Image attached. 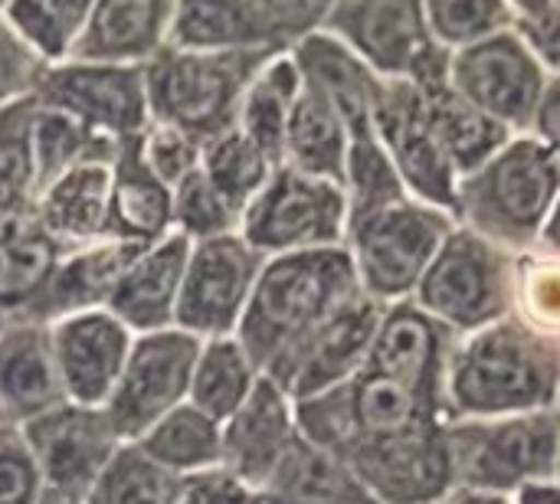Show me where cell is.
Here are the masks:
<instances>
[{"mask_svg": "<svg viewBox=\"0 0 560 504\" xmlns=\"http://www.w3.org/2000/svg\"><path fill=\"white\" fill-rule=\"evenodd\" d=\"M358 292L361 285L348 246L269 256L236 338L256 367L285 387L315 335Z\"/></svg>", "mask_w": 560, "mask_h": 504, "instance_id": "6da1fadb", "label": "cell"}, {"mask_svg": "<svg viewBox=\"0 0 560 504\" xmlns=\"http://www.w3.org/2000/svg\"><path fill=\"white\" fill-rule=\"evenodd\" d=\"M285 49H197L164 43L144 62L151 121L171 125L200 144L236 128L256 72Z\"/></svg>", "mask_w": 560, "mask_h": 504, "instance_id": "7a4b0ae2", "label": "cell"}, {"mask_svg": "<svg viewBox=\"0 0 560 504\" xmlns=\"http://www.w3.org/2000/svg\"><path fill=\"white\" fill-rule=\"evenodd\" d=\"M322 30L384 79L420 89L450 82L453 52L433 39L423 0H331Z\"/></svg>", "mask_w": 560, "mask_h": 504, "instance_id": "3957f363", "label": "cell"}, {"mask_svg": "<svg viewBox=\"0 0 560 504\" xmlns=\"http://www.w3.org/2000/svg\"><path fill=\"white\" fill-rule=\"evenodd\" d=\"M348 197L345 187L325 177L279 164L266 187L240 216V236L259 256H289L308 249L345 246Z\"/></svg>", "mask_w": 560, "mask_h": 504, "instance_id": "277c9868", "label": "cell"}, {"mask_svg": "<svg viewBox=\"0 0 560 504\" xmlns=\"http://www.w3.org/2000/svg\"><path fill=\"white\" fill-rule=\"evenodd\" d=\"M560 197V157L538 138H518L456 187V200L476 223L509 236L541 226Z\"/></svg>", "mask_w": 560, "mask_h": 504, "instance_id": "5b68a950", "label": "cell"}, {"mask_svg": "<svg viewBox=\"0 0 560 504\" xmlns=\"http://www.w3.org/2000/svg\"><path fill=\"white\" fill-rule=\"evenodd\" d=\"M331 0H174L167 43L197 49H292L322 30Z\"/></svg>", "mask_w": 560, "mask_h": 504, "instance_id": "8992f818", "label": "cell"}, {"mask_svg": "<svg viewBox=\"0 0 560 504\" xmlns=\"http://www.w3.org/2000/svg\"><path fill=\"white\" fill-rule=\"evenodd\" d=\"M20 436L39 469L46 504L85 502L121 446L102 407L69 400L20 426Z\"/></svg>", "mask_w": 560, "mask_h": 504, "instance_id": "52a82bcc", "label": "cell"}, {"mask_svg": "<svg viewBox=\"0 0 560 504\" xmlns=\"http://www.w3.org/2000/svg\"><path fill=\"white\" fill-rule=\"evenodd\" d=\"M197 351L200 338L180 328L135 335L121 377L102 407L121 443L141 439L158 420L187 403Z\"/></svg>", "mask_w": 560, "mask_h": 504, "instance_id": "ba28073f", "label": "cell"}, {"mask_svg": "<svg viewBox=\"0 0 560 504\" xmlns=\"http://www.w3.org/2000/svg\"><path fill=\"white\" fill-rule=\"evenodd\" d=\"M33 98L112 141L138 138L151 125L144 62L59 59L49 66Z\"/></svg>", "mask_w": 560, "mask_h": 504, "instance_id": "9c48e42d", "label": "cell"}, {"mask_svg": "<svg viewBox=\"0 0 560 504\" xmlns=\"http://www.w3.org/2000/svg\"><path fill=\"white\" fill-rule=\"evenodd\" d=\"M262 262L266 256H259L240 233L190 243L177 328L200 341L236 335Z\"/></svg>", "mask_w": 560, "mask_h": 504, "instance_id": "30bf717a", "label": "cell"}, {"mask_svg": "<svg viewBox=\"0 0 560 504\" xmlns=\"http://www.w3.org/2000/svg\"><path fill=\"white\" fill-rule=\"evenodd\" d=\"M450 85L505 128H528L535 125L548 69L512 26L456 49Z\"/></svg>", "mask_w": 560, "mask_h": 504, "instance_id": "8fae6325", "label": "cell"}, {"mask_svg": "<svg viewBox=\"0 0 560 504\" xmlns=\"http://www.w3.org/2000/svg\"><path fill=\"white\" fill-rule=\"evenodd\" d=\"M446 223L417 207V203H390L368 216L348 223L345 239H351V262L358 272V285L364 295H400L410 289L423 266L433 259Z\"/></svg>", "mask_w": 560, "mask_h": 504, "instance_id": "7c38bea8", "label": "cell"}, {"mask_svg": "<svg viewBox=\"0 0 560 504\" xmlns=\"http://www.w3.org/2000/svg\"><path fill=\"white\" fill-rule=\"evenodd\" d=\"M374 131L390 154L404 187L440 207H459L456 171L430 131L427 95L420 85H413L410 79L381 75L374 98Z\"/></svg>", "mask_w": 560, "mask_h": 504, "instance_id": "4fadbf2b", "label": "cell"}, {"mask_svg": "<svg viewBox=\"0 0 560 504\" xmlns=\"http://www.w3.org/2000/svg\"><path fill=\"white\" fill-rule=\"evenodd\" d=\"M135 335L108 312H75L49 321V344L62 394L79 407H105L128 361Z\"/></svg>", "mask_w": 560, "mask_h": 504, "instance_id": "5bb4252c", "label": "cell"}, {"mask_svg": "<svg viewBox=\"0 0 560 504\" xmlns=\"http://www.w3.org/2000/svg\"><path fill=\"white\" fill-rule=\"evenodd\" d=\"M223 436V459L220 469L240 479L249 489H262L282 456L299 439V417L295 400L285 387H279L272 377H259L256 390L246 397V403L220 423Z\"/></svg>", "mask_w": 560, "mask_h": 504, "instance_id": "9a60e30c", "label": "cell"}, {"mask_svg": "<svg viewBox=\"0 0 560 504\" xmlns=\"http://www.w3.org/2000/svg\"><path fill=\"white\" fill-rule=\"evenodd\" d=\"M187 256H190V239L180 233H167L164 239L144 246L118 279L105 308L131 335L177 328V302H180Z\"/></svg>", "mask_w": 560, "mask_h": 504, "instance_id": "2e32d148", "label": "cell"}, {"mask_svg": "<svg viewBox=\"0 0 560 504\" xmlns=\"http://www.w3.org/2000/svg\"><path fill=\"white\" fill-rule=\"evenodd\" d=\"M377 328H381V315L374 298L358 292L305 348L302 361L295 364L285 384L289 397L299 403L354 380L368 367V354L374 348Z\"/></svg>", "mask_w": 560, "mask_h": 504, "instance_id": "e0dca14e", "label": "cell"}, {"mask_svg": "<svg viewBox=\"0 0 560 504\" xmlns=\"http://www.w3.org/2000/svg\"><path fill=\"white\" fill-rule=\"evenodd\" d=\"M66 249L39 226L36 210L0 220V328L46 321V295Z\"/></svg>", "mask_w": 560, "mask_h": 504, "instance_id": "ac0fdd59", "label": "cell"}, {"mask_svg": "<svg viewBox=\"0 0 560 504\" xmlns=\"http://www.w3.org/2000/svg\"><path fill=\"white\" fill-rule=\"evenodd\" d=\"M66 403L46 321L0 328V423L10 430Z\"/></svg>", "mask_w": 560, "mask_h": 504, "instance_id": "d6986e66", "label": "cell"}, {"mask_svg": "<svg viewBox=\"0 0 560 504\" xmlns=\"http://www.w3.org/2000/svg\"><path fill=\"white\" fill-rule=\"evenodd\" d=\"M453 387L463 407L486 413L528 407L545 390L535 354L512 331L482 338L459 364Z\"/></svg>", "mask_w": 560, "mask_h": 504, "instance_id": "ffe728a7", "label": "cell"}, {"mask_svg": "<svg viewBox=\"0 0 560 504\" xmlns=\"http://www.w3.org/2000/svg\"><path fill=\"white\" fill-rule=\"evenodd\" d=\"M174 0H98L66 59L148 62L171 33Z\"/></svg>", "mask_w": 560, "mask_h": 504, "instance_id": "44dd1931", "label": "cell"}, {"mask_svg": "<svg viewBox=\"0 0 560 504\" xmlns=\"http://www.w3.org/2000/svg\"><path fill=\"white\" fill-rule=\"evenodd\" d=\"M292 59L299 62V72L305 82H312L318 92L328 95V102L345 118L348 138L377 134L374 131V98L381 75L361 62L341 39L328 36L325 30L308 33L292 49Z\"/></svg>", "mask_w": 560, "mask_h": 504, "instance_id": "7402d4cb", "label": "cell"}, {"mask_svg": "<svg viewBox=\"0 0 560 504\" xmlns=\"http://www.w3.org/2000/svg\"><path fill=\"white\" fill-rule=\"evenodd\" d=\"M174 233L171 187L144 164L138 138L118 144L112 157V194H108V239L131 246H151Z\"/></svg>", "mask_w": 560, "mask_h": 504, "instance_id": "603a6c76", "label": "cell"}, {"mask_svg": "<svg viewBox=\"0 0 560 504\" xmlns=\"http://www.w3.org/2000/svg\"><path fill=\"white\" fill-rule=\"evenodd\" d=\"M108 194L112 161L79 164L36 194V220L66 253L98 243L108 233Z\"/></svg>", "mask_w": 560, "mask_h": 504, "instance_id": "cb8c5ba5", "label": "cell"}, {"mask_svg": "<svg viewBox=\"0 0 560 504\" xmlns=\"http://www.w3.org/2000/svg\"><path fill=\"white\" fill-rule=\"evenodd\" d=\"M259 504H377V499L335 453L299 430V439L259 489Z\"/></svg>", "mask_w": 560, "mask_h": 504, "instance_id": "d4e9b609", "label": "cell"}, {"mask_svg": "<svg viewBox=\"0 0 560 504\" xmlns=\"http://www.w3.org/2000/svg\"><path fill=\"white\" fill-rule=\"evenodd\" d=\"M492 298H495L492 253L469 233L453 236L423 279V302L433 312L469 325L489 315Z\"/></svg>", "mask_w": 560, "mask_h": 504, "instance_id": "484cf974", "label": "cell"}, {"mask_svg": "<svg viewBox=\"0 0 560 504\" xmlns=\"http://www.w3.org/2000/svg\"><path fill=\"white\" fill-rule=\"evenodd\" d=\"M144 246H131L121 239H98L79 249H69L52 276L49 295H46V325L75 312H95L105 308L118 279L131 266V259Z\"/></svg>", "mask_w": 560, "mask_h": 504, "instance_id": "4316f807", "label": "cell"}, {"mask_svg": "<svg viewBox=\"0 0 560 504\" xmlns=\"http://www.w3.org/2000/svg\"><path fill=\"white\" fill-rule=\"evenodd\" d=\"M348 128L338 108L328 102L325 92H318L312 82L302 79L299 98L292 105L289 125H285V144H282V164L325 177L345 187V164H348Z\"/></svg>", "mask_w": 560, "mask_h": 504, "instance_id": "83f0119b", "label": "cell"}, {"mask_svg": "<svg viewBox=\"0 0 560 504\" xmlns=\"http://www.w3.org/2000/svg\"><path fill=\"white\" fill-rule=\"evenodd\" d=\"M423 95H427L430 131L456 174L469 177L509 144V128L489 118L469 98H463L450 82L436 89H423Z\"/></svg>", "mask_w": 560, "mask_h": 504, "instance_id": "f1b7e54d", "label": "cell"}, {"mask_svg": "<svg viewBox=\"0 0 560 504\" xmlns=\"http://www.w3.org/2000/svg\"><path fill=\"white\" fill-rule=\"evenodd\" d=\"M259 377H262V371L246 354V348L240 344L236 335L200 341L194 374H190L187 403L197 407L200 413L213 417L217 423H223L246 403V397L256 390Z\"/></svg>", "mask_w": 560, "mask_h": 504, "instance_id": "f546056e", "label": "cell"}, {"mask_svg": "<svg viewBox=\"0 0 560 504\" xmlns=\"http://www.w3.org/2000/svg\"><path fill=\"white\" fill-rule=\"evenodd\" d=\"M135 446L177 479H194V476L213 472V469H220V459H223L220 423L190 403H184V407L171 410L164 420H158L141 439H135Z\"/></svg>", "mask_w": 560, "mask_h": 504, "instance_id": "4dcf8cb0", "label": "cell"}, {"mask_svg": "<svg viewBox=\"0 0 560 504\" xmlns=\"http://www.w3.org/2000/svg\"><path fill=\"white\" fill-rule=\"evenodd\" d=\"M302 89V72L292 52H276L249 82L236 128L259 148L266 151L276 164H282V144H285V125L292 115V105Z\"/></svg>", "mask_w": 560, "mask_h": 504, "instance_id": "1f68e13d", "label": "cell"}, {"mask_svg": "<svg viewBox=\"0 0 560 504\" xmlns=\"http://www.w3.org/2000/svg\"><path fill=\"white\" fill-rule=\"evenodd\" d=\"M121 141H112L75 118L36 105L33 118V164H36V187L43 190L49 180L62 177L66 171L89 164V161H112Z\"/></svg>", "mask_w": 560, "mask_h": 504, "instance_id": "d6a6232c", "label": "cell"}, {"mask_svg": "<svg viewBox=\"0 0 560 504\" xmlns=\"http://www.w3.org/2000/svg\"><path fill=\"white\" fill-rule=\"evenodd\" d=\"M33 118L36 98L0 108V220L36 210V164H33Z\"/></svg>", "mask_w": 560, "mask_h": 504, "instance_id": "836d02e7", "label": "cell"}, {"mask_svg": "<svg viewBox=\"0 0 560 504\" xmlns=\"http://www.w3.org/2000/svg\"><path fill=\"white\" fill-rule=\"evenodd\" d=\"M279 164L259 151L240 128H230L223 134H217L213 141L203 144V157H200V171L207 174V180L243 213L249 207V200L266 187V180L272 177Z\"/></svg>", "mask_w": 560, "mask_h": 504, "instance_id": "e575fe53", "label": "cell"}, {"mask_svg": "<svg viewBox=\"0 0 560 504\" xmlns=\"http://www.w3.org/2000/svg\"><path fill=\"white\" fill-rule=\"evenodd\" d=\"M180 482L135 443H121L82 504H174Z\"/></svg>", "mask_w": 560, "mask_h": 504, "instance_id": "d590c367", "label": "cell"}, {"mask_svg": "<svg viewBox=\"0 0 560 504\" xmlns=\"http://www.w3.org/2000/svg\"><path fill=\"white\" fill-rule=\"evenodd\" d=\"M430 361H433L430 325L413 312H397L377 328L374 348L368 354V371L394 377V380L420 390V384L430 374Z\"/></svg>", "mask_w": 560, "mask_h": 504, "instance_id": "8d00e7d4", "label": "cell"}, {"mask_svg": "<svg viewBox=\"0 0 560 504\" xmlns=\"http://www.w3.org/2000/svg\"><path fill=\"white\" fill-rule=\"evenodd\" d=\"M95 3L98 0H13L3 16L43 59L59 62L69 56Z\"/></svg>", "mask_w": 560, "mask_h": 504, "instance_id": "74e56055", "label": "cell"}, {"mask_svg": "<svg viewBox=\"0 0 560 504\" xmlns=\"http://www.w3.org/2000/svg\"><path fill=\"white\" fill-rule=\"evenodd\" d=\"M423 3H427V23L433 39L450 52L515 26V10L509 0H423Z\"/></svg>", "mask_w": 560, "mask_h": 504, "instance_id": "f35d334b", "label": "cell"}, {"mask_svg": "<svg viewBox=\"0 0 560 504\" xmlns=\"http://www.w3.org/2000/svg\"><path fill=\"white\" fill-rule=\"evenodd\" d=\"M555 433L548 423H515L492 433L479 453V479L512 482L525 472L541 469L551 459Z\"/></svg>", "mask_w": 560, "mask_h": 504, "instance_id": "ab89813d", "label": "cell"}, {"mask_svg": "<svg viewBox=\"0 0 560 504\" xmlns=\"http://www.w3.org/2000/svg\"><path fill=\"white\" fill-rule=\"evenodd\" d=\"M171 200H174V233L187 236L190 243L240 233L243 213L207 180L200 167L171 190Z\"/></svg>", "mask_w": 560, "mask_h": 504, "instance_id": "60d3db41", "label": "cell"}, {"mask_svg": "<svg viewBox=\"0 0 560 504\" xmlns=\"http://www.w3.org/2000/svg\"><path fill=\"white\" fill-rule=\"evenodd\" d=\"M49 66L52 62L43 59L26 43V36L0 13V108L33 98Z\"/></svg>", "mask_w": 560, "mask_h": 504, "instance_id": "b9f144b4", "label": "cell"}, {"mask_svg": "<svg viewBox=\"0 0 560 504\" xmlns=\"http://www.w3.org/2000/svg\"><path fill=\"white\" fill-rule=\"evenodd\" d=\"M138 148L144 164L174 190L187 174H194L200 167L203 157V144L171 125H158L151 121L141 134H138Z\"/></svg>", "mask_w": 560, "mask_h": 504, "instance_id": "7bdbcfd3", "label": "cell"}, {"mask_svg": "<svg viewBox=\"0 0 560 504\" xmlns=\"http://www.w3.org/2000/svg\"><path fill=\"white\" fill-rule=\"evenodd\" d=\"M0 504H46L39 469L20 430L0 433Z\"/></svg>", "mask_w": 560, "mask_h": 504, "instance_id": "ee69618b", "label": "cell"}, {"mask_svg": "<svg viewBox=\"0 0 560 504\" xmlns=\"http://www.w3.org/2000/svg\"><path fill=\"white\" fill-rule=\"evenodd\" d=\"M174 504H259V492L243 485L230 472L213 469V472L184 479Z\"/></svg>", "mask_w": 560, "mask_h": 504, "instance_id": "f6af8a7d", "label": "cell"}, {"mask_svg": "<svg viewBox=\"0 0 560 504\" xmlns=\"http://www.w3.org/2000/svg\"><path fill=\"white\" fill-rule=\"evenodd\" d=\"M515 33L528 43L548 72H560V0H551L535 16H515Z\"/></svg>", "mask_w": 560, "mask_h": 504, "instance_id": "bcb514c9", "label": "cell"}, {"mask_svg": "<svg viewBox=\"0 0 560 504\" xmlns=\"http://www.w3.org/2000/svg\"><path fill=\"white\" fill-rule=\"evenodd\" d=\"M535 125L541 131V141L560 157V72L548 75V85H545V95H541Z\"/></svg>", "mask_w": 560, "mask_h": 504, "instance_id": "7dc6e473", "label": "cell"}, {"mask_svg": "<svg viewBox=\"0 0 560 504\" xmlns=\"http://www.w3.org/2000/svg\"><path fill=\"white\" fill-rule=\"evenodd\" d=\"M522 504H560V489H551V485H532V489H525Z\"/></svg>", "mask_w": 560, "mask_h": 504, "instance_id": "c3c4849f", "label": "cell"}, {"mask_svg": "<svg viewBox=\"0 0 560 504\" xmlns=\"http://www.w3.org/2000/svg\"><path fill=\"white\" fill-rule=\"evenodd\" d=\"M509 3H512L515 16H535V13H541L551 0H509Z\"/></svg>", "mask_w": 560, "mask_h": 504, "instance_id": "681fc988", "label": "cell"}, {"mask_svg": "<svg viewBox=\"0 0 560 504\" xmlns=\"http://www.w3.org/2000/svg\"><path fill=\"white\" fill-rule=\"evenodd\" d=\"M551 239L560 246V200H558V210H555V220H551Z\"/></svg>", "mask_w": 560, "mask_h": 504, "instance_id": "f907efd6", "label": "cell"}, {"mask_svg": "<svg viewBox=\"0 0 560 504\" xmlns=\"http://www.w3.org/2000/svg\"><path fill=\"white\" fill-rule=\"evenodd\" d=\"M10 3H13V0H0V13H3V10H7Z\"/></svg>", "mask_w": 560, "mask_h": 504, "instance_id": "816d5d0a", "label": "cell"}, {"mask_svg": "<svg viewBox=\"0 0 560 504\" xmlns=\"http://www.w3.org/2000/svg\"><path fill=\"white\" fill-rule=\"evenodd\" d=\"M3 430H10V426H3V423H0V433H3Z\"/></svg>", "mask_w": 560, "mask_h": 504, "instance_id": "f5cc1de1", "label": "cell"}]
</instances>
